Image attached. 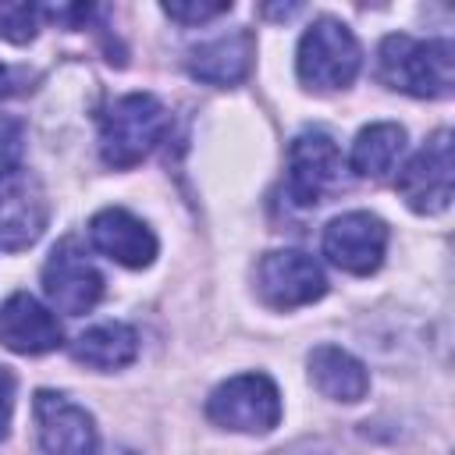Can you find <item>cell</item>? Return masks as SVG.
<instances>
[{"mask_svg":"<svg viewBox=\"0 0 455 455\" xmlns=\"http://www.w3.org/2000/svg\"><path fill=\"white\" fill-rule=\"evenodd\" d=\"M231 4H164V14L174 18V21H185V25H199V21H210L217 14H228Z\"/></svg>","mask_w":455,"mask_h":455,"instance_id":"cell-20","label":"cell"},{"mask_svg":"<svg viewBox=\"0 0 455 455\" xmlns=\"http://www.w3.org/2000/svg\"><path fill=\"white\" fill-rule=\"evenodd\" d=\"M256 291L270 309H299L323 299L327 277L313 256L299 249H274L256 263Z\"/></svg>","mask_w":455,"mask_h":455,"instance_id":"cell-6","label":"cell"},{"mask_svg":"<svg viewBox=\"0 0 455 455\" xmlns=\"http://www.w3.org/2000/svg\"><path fill=\"white\" fill-rule=\"evenodd\" d=\"M71 355L92 370H121L139 355V334L121 320L96 323L71 341Z\"/></svg>","mask_w":455,"mask_h":455,"instance_id":"cell-16","label":"cell"},{"mask_svg":"<svg viewBox=\"0 0 455 455\" xmlns=\"http://www.w3.org/2000/svg\"><path fill=\"white\" fill-rule=\"evenodd\" d=\"M11 92V75H7V68L0 64V96H7Z\"/></svg>","mask_w":455,"mask_h":455,"instance_id":"cell-23","label":"cell"},{"mask_svg":"<svg viewBox=\"0 0 455 455\" xmlns=\"http://www.w3.org/2000/svg\"><path fill=\"white\" fill-rule=\"evenodd\" d=\"M206 416L238 434H270L281 423V391L267 373H238L206 398Z\"/></svg>","mask_w":455,"mask_h":455,"instance_id":"cell-4","label":"cell"},{"mask_svg":"<svg viewBox=\"0 0 455 455\" xmlns=\"http://www.w3.org/2000/svg\"><path fill=\"white\" fill-rule=\"evenodd\" d=\"M387 249V224L370 210H352L323 228V256L345 274H373Z\"/></svg>","mask_w":455,"mask_h":455,"instance_id":"cell-9","label":"cell"},{"mask_svg":"<svg viewBox=\"0 0 455 455\" xmlns=\"http://www.w3.org/2000/svg\"><path fill=\"white\" fill-rule=\"evenodd\" d=\"M451 181H455V149L451 132L441 128L430 135V142L398 171V196L416 213H441L451 203Z\"/></svg>","mask_w":455,"mask_h":455,"instance_id":"cell-5","label":"cell"},{"mask_svg":"<svg viewBox=\"0 0 455 455\" xmlns=\"http://www.w3.org/2000/svg\"><path fill=\"white\" fill-rule=\"evenodd\" d=\"M377 75L387 89L419 100H441L455 89V50L448 39H412L395 32L380 43Z\"/></svg>","mask_w":455,"mask_h":455,"instance_id":"cell-1","label":"cell"},{"mask_svg":"<svg viewBox=\"0 0 455 455\" xmlns=\"http://www.w3.org/2000/svg\"><path fill=\"white\" fill-rule=\"evenodd\" d=\"M60 323L57 316L32 299L28 291H14L4 306H0V345L18 352V355H43L60 348Z\"/></svg>","mask_w":455,"mask_h":455,"instance_id":"cell-13","label":"cell"},{"mask_svg":"<svg viewBox=\"0 0 455 455\" xmlns=\"http://www.w3.org/2000/svg\"><path fill=\"white\" fill-rule=\"evenodd\" d=\"M341 178V153L327 132H302L288 146V199L295 206H316Z\"/></svg>","mask_w":455,"mask_h":455,"instance_id":"cell-7","label":"cell"},{"mask_svg":"<svg viewBox=\"0 0 455 455\" xmlns=\"http://www.w3.org/2000/svg\"><path fill=\"white\" fill-rule=\"evenodd\" d=\"M96 455V451H92ZM100 455H135V451H128V448H110V451H100Z\"/></svg>","mask_w":455,"mask_h":455,"instance_id":"cell-24","label":"cell"},{"mask_svg":"<svg viewBox=\"0 0 455 455\" xmlns=\"http://www.w3.org/2000/svg\"><path fill=\"white\" fill-rule=\"evenodd\" d=\"M402 149H405V128L395 121H377L355 135L352 153H348V167L359 178H384L398 164Z\"/></svg>","mask_w":455,"mask_h":455,"instance_id":"cell-17","label":"cell"},{"mask_svg":"<svg viewBox=\"0 0 455 455\" xmlns=\"http://www.w3.org/2000/svg\"><path fill=\"white\" fill-rule=\"evenodd\" d=\"M43 291L60 313L82 316L100 302L103 274L92 267V259L75 238H64L43 263Z\"/></svg>","mask_w":455,"mask_h":455,"instance_id":"cell-8","label":"cell"},{"mask_svg":"<svg viewBox=\"0 0 455 455\" xmlns=\"http://www.w3.org/2000/svg\"><path fill=\"white\" fill-rule=\"evenodd\" d=\"M21 142H25V128L18 117L0 114V178L11 174L21 160Z\"/></svg>","mask_w":455,"mask_h":455,"instance_id":"cell-19","label":"cell"},{"mask_svg":"<svg viewBox=\"0 0 455 455\" xmlns=\"http://www.w3.org/2000/svg\"><path fill=\"white\" fill-rule=\"evenodd\" d=\"M11 412H14V373L0 366V441L11 430Z\"/></svg>","mask_w":455,"mask_h":455,"instance_id":"cell-21","label":"cell"},{"mask_svg":"<svg viewBox=\"0 0 455 455\" xmlns=\"http://www.w3.org/2000/svg\"><path fill=\"white\" fill-rule=\"evenodd\" d=\"M50 206L39 178L25 167H14L0 178V245L4 249H28L46 228Z\"/></svg>","mask_w":455,"mask_h":455,"instance_id":"cell-10","label":"cell"},{"mask_svg":"<svg viewBox=\"0 0 455 455\" xmlns=\"http://www.w3.org/2000/svg\"><path fill=\"white\" fill-rule=\"evenodd\" d=\"M309 380H313V387H316L323 398L345 402V405L363 402L366 391H370V373H366V366H363L352 352H345V348H338V345H316V348L309 352Z\"/></svg>","mask_w":455,"mask_h":455,"instance_id":"cell-14","label":"cell"},{"mask_svg":"<svg viewBox=\"0 0 455 455\" xmlns=\"http://www.w3.org/2000/svg\"><path fill=\"white\" fill-rule=\"evenodd\" d=\"M36 434L46 455H92L96 451V423L60 391H36L32 402Z\"/></svg>","mask_w":455,"mask_h":455,"instance_id":"cell-11","label":"cell"},{"mask_svg":"<svg viewBox=\"0 0 455 455\" xmlns=\"http://www.w3.org/2000/svg\"><path fill=\"white\" fill-rule=\"evenodd\" d=\"M39 18H43V7L36 4H11V0H0V36L7 43H32L36 32H39Z\"/></svg>","mask_w":455,"mask_h":455,"instance_id":"cell-18","label":"cell"},{"mask_svg":"<svg viewBox=\"0 0 455 455\" xmlns=\"http://www.w3.org/2000/svg\"><path fill=\"white\" fill-rule=\"evenodd\" d=\"M359 64H363V50L352 28L341 25L338 18H316L299 39L295 71L309 89H320V92L345 89L355 82Z\"/></svg>","mask_w":455,"mask_h":455,"instance_id":"cell-3","label":"cell"},{"mask_svg":"<svg viewBox=\"0 0 455 455\" xmlns=\"http://www.w3.org/2000/svg\"><path fill=\"white\" fill-rule=\"evenodd\" d=\"M270 455H345V451H338L331 441H295V444L277 448Z\"/></svg>","mask_w":455,"mask_h":455,"instance_id":"cell-22","label":"cell"},{"mask_svg":"<svg viewBox=\"0 0 455 455\" xmlns=\"http://www.w3.org/2000/svg\"><path fill=\"white\" fill-rule=\"evenodd\" d=\"M89 242L96 252L128 270H142L156 256V235L121 206H107L89 220Z\"/></svg>","mask_w":455,"mask_h":455,"instance_id":"cell-12","label":"cell"},{"mask_svg":"<svg viewBox=\"0 0 455 455\" xmlns=\"http://www.w3.org/2000/svg\"><path fill=\"white\" fill-rule=\"evenodd\" d=\"M167 135V110L149 92H128L114 100L100 124V156L114 171L142 164Z\"/></svg>","mask_w":455,"mask_h":455,"instance_id":"cell-2","label":"cell"},{"mask_svg":"<svg viewBox=\"0 0 455 455\" xmlns=\"http://www.w3.org/2000/svg\"><path fill=\"white\" fill-rule=\"evenodd\" d=\"M249 60H252V36L245 28H238V32L199 43L188 53V71H192V78L210 82V85H235L245 78Z\"/></svg>","mask_w":455,"mask_h":455,"instance_id":"cell-15","label":"cell"}]
</instances>
